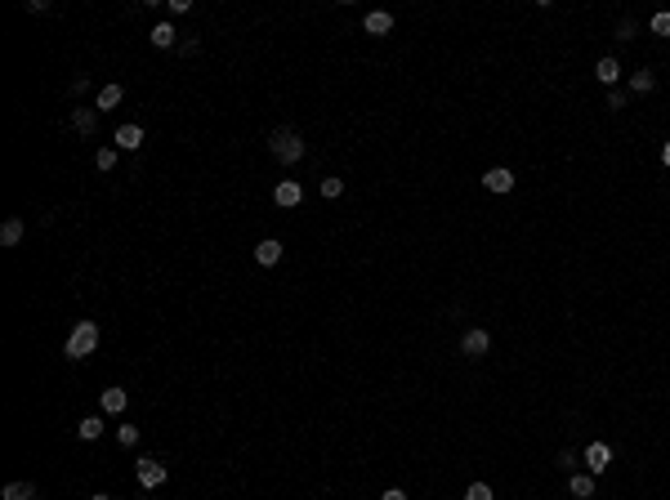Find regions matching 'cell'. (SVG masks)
I'll use <instances>...</instances> for the list:
<instances>
[{
    "mask_svg": "<svg viewBox=\"0 0 670 500\" xmlns=\"http://www.w3.org/2000/svg\"><path fill=\"white\" fill-rule=\"evenodd\" d=\"M99 349V322H76L67 335V358L72 362H85L90 353Z\"/></svg>",
    "mask_w": 670,
    "mask_h": 500,
    "instance_id": "6da1fadb",
    "label": "cell"
},
{
    "mask_svg": "<svg viewBox=\"0 0 670 500\" xmlns=\"http://www.w3.org/2000/svg\"><path fill=\"white\" fill-rule=\"evenodd\" d=\"M268 152H273L282 165H295L304 156V139L295 130H273V134H268Z\"/></svg>",
    "mask_w": 670,
    "mask_h": 500,
    "instance_id": "7a4b0ae2",
    "label": "cell"
},
{
    "mask_svg": "<svg viewBox=\"0 0 670 500\" xmlns=\"http://www.w3.org/2000/svg\"><path fill=\"white\" fill-rule=\"evenodd\" d=\"M134 478H139V487H148V492H152V487L166 482V465L148 456V460H139V465H134Z\"/></svg>",
    "mask_w": 670,
    "mask_h": 500,
    "instance_id": "3957f363",
    "label": "cell"
},
{
    "mask_svg": "<svg viewBox=\"0 0 670 500\" xmlns=\"http://www.w3.org/2000/svg\"><path fill=\"white\" fill-rule=\"evenodd\" d=\"M487 349H492V335H487L483 326L465 331V339H460V353H465V358H487Z\"/></svg>",
    "mask_w": 670,
    "mask_h": 500,
    "instance_id": "277c9868",
    "label": "cell"
},
{
    "mask_svg": "<svg viewBox=\"0 0 670 500\" xmlns=\"http://www.w3.org/2000/svg\"><path fill=\"white\" fill-rule=\"evenodd\" d=\"M608 465H612V447H608V442H590V447H586V469L599 478Z\"/></svg>",
    "mask_w": 670,
    "mask_h": 500,
    "instance_id": "5b68a950",
    "label": "cell"
},
{
    "mask_svg": "<svg viewBox=\"0 0 670 500\" xmlns=\"http://www.w3.org/2000/svg\"><path fill=\"white\" fill-rule=\"evenodd\" d=\"M483 188H487V192H514V170L492 165V170L483 175Z\"/></svg>",
    "mask_w": 670,
    "mask_h": 500,
    "instance_id": "8992f818",
    "label": "cell"
},
{
    "mask_svg": "<svg viewBox=\"0 0 670 500\" xmlns=\"http://www.w3.org/2000/svg\"><path fill=\"white\" fill-rule=\"evenodd\" d=\"M362 27H367V36H389L394 32V14H389V9H371V14L362 18Z\"/></svg>",
    "mask_w": 670,
    "mask_h": 500,
    "instance_id": "52a82bcc",
    "label": "cell"
},
{
    "mask_svg": "<svg viewBox=\"0 0 670 500\" xmlns=\"http://www.w3.org/2000/svg\"><path fill=\"white\" fill-rule=\"evenodd\" d=\"M273 201H277V205H286V210H290V205H300V201H304V188L295 184V179H282V184L273 188Z\"/></svg>",
    "mask_w": 670,
    "mask_h": 500,
    "instance_id": "ba28073f",
    "label": "cell"
},
{
    "mask_svg": "<svg viewBox=\"0 0 670 500\" xmlns=\"http://www.w3.org/2000/svg\"><path fill=\"white\" fill-rule=\"evenodd\" d=\"M72 130H76V134H94V130H99V107H76V112H72Z\"/></svg>",
    "mask_w": 670,
    "mask_h": 500,
    "instance_id": "9c48e42d",
    "label": "cell"
},
{
    "mask_svg": "<svg viewBox=\"0 0 670 500\" xmlns=\"http://www.w3.org/2000/svg\"><path fill=\"white\" fill-rule=\"evenodd\" d=\"M277 259H282V241L277 237H264L260 246H255V264H264V268H273Z\"/></svg>",
    "mask_w": 670,
    "mask_h": 500,
    "instance_id": "30bf717a",
    "label": "cell"
},
{
    "mask_svg": "<svg viewBox=\"0 0 670 500\" xmlns=\"http://www.w3.org/2000/svg\"><path fill=\"white\" fill-rule=\"evenodd\" d=\"M594 76H599V85H608V90H612V85L621 81V63L608 54V58H599V63H594Z\"/></svg>",
    "mask_w": 670,
    "mask_h": 500,
    "instance_id": "8fae6325",
    "label": "cell"
},
{
    "mask_svg": "<svg viewBox=\"0 0 670 500\" xmlns=\"http://www.w3.org/2000/svg\"><path fill=\"white\" fill-rule=\"evenodd\" d=\"M116 148L139 152V148H143V126H121V130H116Z\"/></svg>",
    "mask_w": 670,
    "mask_h": 500,
    "instance_id": "7c38bea8",
    "label": "cell"
},
{
    "mask_svg": "<svg viewBox=\"0 0 670 500\" xmlns=\"http://www.w3.org/2000/svg\"><path fill=\"white\" fill-rule=\"evenodd\" d=\"M568 492L577 496V500H590V496H594V473H572V478H568Z\"/></svg>",
    "mask_w": 670,
    "mask_h": 500,
    "instance_id": "4fadbf2b",
    "label": "cell"
},
{
    "mask_svg": "<svg viewBox=\"0 0 670 500\" xmlns=\"http://www.w3.org/2000/svg\"><path fill=\"white\" fill-rule=\"evenodd\" d=\"M175 41H179V32L170 27V22H156V27H152V45H156V50H175Z\"/></svg>",
    "mask_w": 670,
    "mask_h": 500,
    "instance_id": "5bb4252c",
    "label": "cell"
},
{
    "mask_svg": "<svg viewBox=\"0 0 670 500\" xmlns=\"http://www.w3.org/2000/svg\"><path fill=\"white\" fill-rule=\"evenodd\" d=\"M121 99H126V90H121V85H103L99 99H94V107H99V112H107V107H116Z\"/></svg>",
    "mask_w": 670,
    "mask_h": 500,
    "instance_id": "9a60e30c",
    "label": "cell"
},
{
    "mask_svg": "<svg viewBox=\"0 0 670 500\" xmlns=\"http://www.w3.org/2000/svg\"><path fill=\"white\" fill-rule=\"evenodd\" d=\"M103 411H107V416H121V411H126V388H107V393H103Z\"/></svg>",
    "mask_w": 670,
    "mask_h": 500,
    "instance_id": "2e32d148",
    "label": "cell"
},
{
    "mask_svg": "<svg viewBox=\"0 0 670 500\" xmlns=\"http://www.w3.org/2000/svg\"><path fill=\"white\" fill-rule=\"evenodd\" d=\"M0 500H36V487L32 482H9L5 492H0Z\"/></svg>",
    "mask_w": 670,
    "mask_h": 500,
    "instance_id": "e0dca14e",
    "label": "cell"
},
{
    "mask_svg": "<svg viewBox=\"0 0 670 500\" xmlns=\"http://www.w3.org/2000/svg\"><path fill=\"white\" fill-rule=\"evenodd\" d=\"M0 241H5V246H18V241H22V219H5V228H0Z\"/></svg>",
    "mask_w": 670,
    "mask_h": 500,
    "instance_id": "ac0fdd59",
    "label": "cell"
},
{
    "mask_svg": "<svg viewBox=\"0 0 670 500\" xmlns=\"http://www.w3.org/2000/svg\"><path fill=\"white\" fill-rule=\"evenodd\" d=\"M76 433L85 438V442H94V438H99V433H103V420H99V416H85V420L76 424Z\"/></svg>",
    "mask_w": 670,
    "mask_h": 500,
    "instance_id": "d6986e66",
    "label": "cell"
},
{
    "mask_svg": "<svg viewBox=\"0 0 670 500\" xmlns=\"http://www.w3.org/2000/svg\"><path fill=\"white\" fill-rule=\"evenodd\" d=\"M630 90H635V94H652L657 90V76H652V72H635V76H630Z\"/></svg>",
    "mask_w": 670,
    "mask_h": 500,
    "instance_id": "ffe728a7",
    "label": "cell"
},
{
    "mask_svg": "<svg viewBox=\"0 0 670 500\" xmlns=\"http://www.w3.org/2000/svg\"><path fill=\"white\" fill-rule=\"evenodd\" d=\"M465 500H496V496H492V487H487V482H469L465 487Z\"/></svg>",
    "mask_w": 670,
    "mask_h": 500,
    "instance_id": "44dd1931",
    "label": "cell"
},
{
    "mask_svg": "<svg viewBox=\"0 0 670 500\" xmlns=\"http://www.w3.org/2000/svg\"><path fill=\"white\" fill-rule=\"evenodd\" d=\"M94 165H99V170H112V165H116V148H99V152H94Z\"/></svg>",
    "mask_w": 670,
    "mask_h": 500,
    "instance_id": "7402d4cb",
    "label": "cell"
},
{
    "mask_svg": "<svg viewBox=\"0 0 670 500\" xmlns=\"http://www.w3.org/2000/svg\"><path fill=\"white\" fill-rule=\"evenodd\" d=\"M116 442H121V447H134V442H139V429H134V424H121V429H116Z\"/></svg>",
    "mask_w": 670,
    "mask_h": 500,
    "instance_id": "603a6c76",
    "label": "cell"
},
{
    "mask_svg": "<svg viewBox=\"0 0 670 500\" xmlns=\"http://www.w3.org/2000/svg\"><path fill=\"white\" fill-rule=\"evenodd\" d=\"M652 32H657V36H670V9H662V14H652Z\"/></svg>",
    "mask_w": 670,
    "mask_h": 500,
    "instance_id": "cb8c5ba5",
    "label": "cell"
},
{
    "mask_svg": "<svg viewBox=\"0 0 670 500\" xmlns=\"http://www.w3.org/2000/svg\"><path fill=\"white\" fill-rule=\"evenodd\" d=\"M340 192H344V179H322V197H340Z\"/></svg>",
    "mask_w": 670,
    "mask_h": 500,
    "instance_id": "d4e9b609",
    "label": "cell"
},
{
    "mask_svg": "<svg viewBox=\"0 0 670 500\" xmlns=\"http://www.w3.org/2000/svg\"><path fill=\"white\" fill-rule=\"evenodd\" d=\"M608 107L621 112V107H626V94H621V90H608Z\"/></svg>",
    "mask_w": 670,
    "mask_h": 500,
    "instance_id": "484cf974",
    "label": "cell"
},
{
    "mask_svg": "<svg viewBox=\"0 0 670 500\" xmlns=\"http://www.w3.org/2000/svg\"><path fill=\"white\" fill-rule=\"evenodd\" d=\"M558 469L572 473V469H577V456H572V451H563V456H558Z\"/></svg>",
    "mask_w": 670,
    "mask_h": 500,
    "instance_id": "4316f807",
    "label": "cell"
},
{
    "mask_svg": "<svg viewBox=\"0 0 670 500\" xmlns=\"http://www.w3.org/2000/svg\"><path fill=\"white\" fill-rule=\"evenodd\" d=\"M617 36H621V41H630V36H635V22H630V18H621V27H617Z\"/></svg>",
    "mask_w": 670,
    "mask_h": 500,
    "instance_id": "83f0119b",
    "label": "cell"
},
{
    "mask_svg": "<svg viewBox=\"0 0 670 500\" xmlns=\"http://www.w3.org/2000/svg\"><path fill=\"white\" fill-rule=\"evenodd\" d=\"M380 500H407V492H402V487H389V492H384Z\"/></svg>",
    "mask_w": 670,
    "mask_h": 500,
    "instance_id": "f1b7e54d",
    "label": "cell"
},
{
    "mask_svg": "<svg viewBox=\"0 0 670 500\" xmlns=\"http://www.w3.org/2000/svg\"><path fill=\"white\" fill-rule=\"evenodd\" d=\"M662 165H670V139L662 143Z\"/></svg>",
    "mask_w": 670,
    "mask_h": 500,
    "instance_id": "f546056e",
    "label": "cell"
},
{
    "mask_svg": "<svg viewBox=\"0 0 670 500\" xmlns=\"http://www.w3.org/2000/svg\"><path fill=\"white\" fill-rule=\"evenodd\" d=\"M90 500H112V496H103V492H99V496H90Z\"/></svg>",
    "mask_w": 670,
    "mask_h": 500,
    "instance_id": "4dcf8cb0",
    "label": "cell"
}]
</instances>
